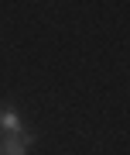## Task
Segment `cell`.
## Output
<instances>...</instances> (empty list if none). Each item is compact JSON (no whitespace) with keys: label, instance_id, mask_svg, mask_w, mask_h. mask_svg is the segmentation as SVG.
<instances>
[{"label":"cell","instance_id":"cell-2","mask_svg":"<svg viewBox=\"0 0 130 155\" xmlns=\"http://www.w3.org/2000/svg\"><path fill=\"white\" fill-rule=\"evenodd\" d=\"M0 131L4 134H21L24 131V121L11 110V107H0Z\"/></svg>","mask_w":130,"mask_h":155},{"label":"cell","instance_id":"cell-1","mask_svg":"<svg viewBox=\"0 0 130 155\" xmlns=\"http://www.w3.org/2000/svg\"><path fill=\"white\" fill-rule=\"evenodd\" d=\"M31 145H34V134H31V131L4 134V138H0V155H27Z\"/></svg>","mask_w":130,"mask_h":155}]
</instances>
